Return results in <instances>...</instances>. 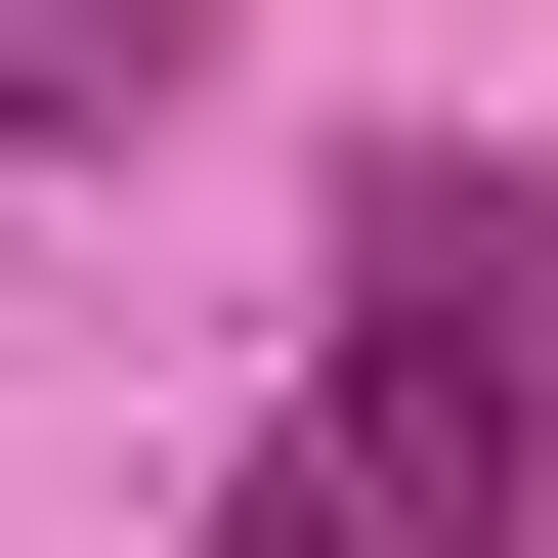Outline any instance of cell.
Masks as SVG:
<instances>
[{"mask_svg":"<svg viewBox=\"0 0 558 558\" xmlns=\"http://www.w3.org/2000/svg\"><path fill=\"white\" fill-rule=\"evenodd\" d=\"M172 86H215V0H0V172L44 130H172Z\"/></svg>","mask_w":558,"mask_h":558,"instance_id":"cell-3","label":"cell"},{"mask_svg":"<svg viewBox=\"0 0 558 558\" xmlns=\"http://www.w3.org/2000/svg\"><path fill=\"white\" fill-rule=\"evenodd\" d=\"M344 301H473V344H558V130H387V172H344Z\"/></svg>","mask_w":558,"mask_h":558,"instance_id":"cell-2","label":"cell"},{"mask_svg":"<svg viewBox=\"0 0 558 558\" xmlns=\"http://www.w3.org/2000/svg\"><path fill=\"white\" fill-rule=\"evenodd\" d=\"M558 515V344H473V301H344V387L215 473V558H515Z\"/></svg>","mask_w":558,"mask_h":558,"instance_id":"cell-1","label":"cell"}]
</instances>
